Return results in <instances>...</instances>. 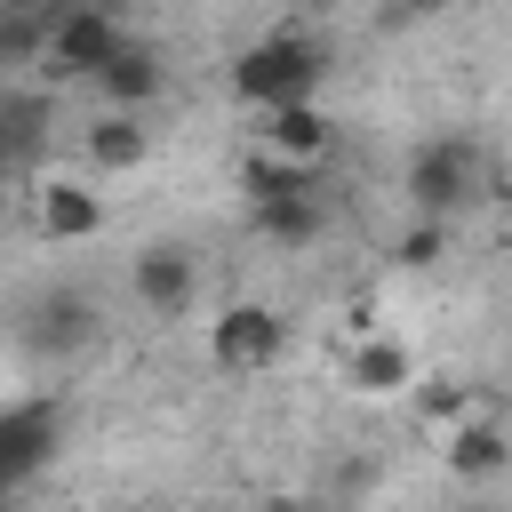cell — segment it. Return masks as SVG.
Segmentation results:
<instances>
[{
    "mask_svg": "<svg viewBox=\"0 0 512 512\" xmlns=\"http://www.w3.org/2000/svg\"><path fill=\"white\" fill-rule=\"evenodd\" d=\"M328 88V40L280 24V32H256L232 64V96L248 112H272V104H312Z\"/></svg>",
    "mask_w": 512,
    "mask_h": 512,
    "instance_id": "1",
    "label": "cell"
},
{
    "mask_svg": "<svg viewBox=\"0 0 512 512\" xmlns=\"http://www.w3.org/2000/svg\"><path fill=\"white\" fill-rule=\"evenodd\" d=\"M128 40V16L112 0H48V24H40V80H96L104 56Z\"/></svg>",
    "mask_w": 512,
    "mask_h": 512,
    "instance_id": "2",
    "label": "cell"
},
{
    "mask_svg": "<svg viewBox=\"0 0 512 512\" xmlns=\"http://www.w3.org/2000/svg\"><path fill=\"white\" fill-rule=\"evenodd\" d=\"M200 352H208L216 376H264L288 352V312L264 304V296H232L200 320Z\"/></svg>",
    "mask_w": 512,
    "mask_h": 512,
    "instance_id": "3",
    "label": "cell"
},
{
    "mask_svg": "<svg viewBox=\"0 0 512 512\" xmlns=\"http://www.w3.org/2000/svg\"><path fill=\"white\" fill-rule=\"evenodd\" d=\"M24 216H32L40 240L80 248L112 224V200H104V176H88V168H40L32 192H24Z\"/></svg>",
    "mask_w": 512,
    "mask_h": 512,
    "instance_id": "4",
    "label": "cell"
},
{
    "mask_svg": "<svg viewBox=\"0 0 512 512\" xmlns=\"http://www.w3.org/2000/svg\"><path fill=\"white\" fill-rule=\"evenodd\" d=\"M472 192H480V152H472L464 136H432V144L408 160V208H416V216H440V224H448Z\"/></svg>",
    "mask_w": 512,
    "mask_h": 512,
    "instance_id": "5",
    "label": "cell"
},
{
    "mask_svg": "<svg viewBox=\"0 0 512 512\" xmlns=\"http://www.w3.org/2000/svg\"><path fill=\"white\" fill-rule=\"evenodd\" d=\"M328 144H336V120L320 112V96H312V104H272V112H256V128H248V152H264V160H280V168H320Z\"/></svg>",
    "mask_w": 512,
    "mask_h": 512,
    "instance_id": "6",
    "label": "cell"
},
{
    "mask_svg": "<svg viewBox=\"0 0 512 512\" xmlns=\"http://www.w3.org/2000/svg\"><path fill=\"white\" fill-rule=\"evenodd\" d=\"M128 296H136L152 320H184L192 296H200V264H192V248H176V240L136 248V256H128Z\"/></svg>",
    "mask_w": 512,
    "mask_h": 512,
    "instance_id": "7",
    "label": "cell"
},
{
    "mask_svg": "<svg viewBox=\"0 0 512 512\" xmlns=\"http://www.w3.org/2000/svg\"><path fill=\"white\" fill-rule=\"evenodd\" d=\"M432 440H440V456H448V480H496V472L512 464V440H504L496 400H472V408H464L456 424H440Z\"/></svg>",
    "mask_w": 512,
    "mask_h": 512,
    "instance_id": "8",
    "label": "cell"
},
{
    "mask_svg": "<svg viewBox=\"0 0 512 512\" xmlns=\"http://www.w3.org/2000/svg\"><path fill=\"white\" fill-rule=\"evenodd\" d=\"M56 440H64L56 400H16V408H0V488L32 480V472L56 456Z\"/></svg>",
    "mask_w": 512,
    "mask_h": 512,
    "instance_id": "9",
    "label": "cell"
},
{
    "mask_svg": "<svg viewBox=\"0 0 512 512\" xmlns=\"http://www.w3.org/2000/svg\"><path fill=\"white\" fill-rule=\"evenodd\" d=\"M96 88V104H112V112H152L160 104V88H168V64H160V48H144L136 32L104 56V72L88 80Z\"/></svg>",
    "mask_w": 512,
    "mask_h": 512,
    "instance_id": "10",
    "label": "cell"
},
{
    "mask_svg": "<svg viewBox=\"0 0 512 512\" xmlns=\"http://www.w3.org/2000/svg\"><path fill=\"white\" fill-rule=\"evenodd\" d=\"M344 384H352L360 400H400V392L416 384V352H408V336H384V328L352 336V352H344Z\"/></svg>",
    "mask_w": 512,
    "mask_h": 512,
    "instance_id": "11",
    "label": "cell"
},
{
    "mask_svg": "<svg viewBox=\"0 0 512 512\" xmlns=\"http://www.w3.org/2000/svg\"><path fill=\"white\" fill-rule=\"evenodd\" d=\"M144 152H152V112H96L88 128H80V160H88V176H128V168H144Z\"/></svg>",
    "mask_w": 512,
    "mask_h": 512,
    "instance_id": "12",
    "label": "cell"
},
{
    "mask_svg": "<svg viewBox=\"0 0 512 512\" xmlns=\"http://www.w3.org/2000/svg\"><path fill=\"white\" fill-rule=\"evenodd\" d=\"M0 512H8V488H0Z\"/></svg>",
    "mask_w": 512,
    "mask_h": 512,
    "instance_id": "13",
    "label": "cell"
},
{
    "mask_svg": "<svg viewBox=\"0 0 512 512\" xmlns=\"http://www.w3.org/2000/svg\"><path fill=\"white\" fill-rule=\"evenodd\" d=\"M0 8H24V0H0Z\"/></svg>",
    "mask_w": 512,
    "mask_h": 512,
    "instance_id": "14",
    "label": "cell"
}]
</instances>
